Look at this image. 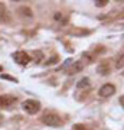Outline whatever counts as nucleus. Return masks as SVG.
<instances>
[{
	"mask_svg": "<svg viewBox=\"0 0 124 130\" xmlns=\"http://www.w3.org/2000/svg\"><path fill=\"white\" fill-rule=\"evenodd\" d=\"M42 123L46 126H51V127H59L62 124V120L58 114H54V113H46L42 116Z\"/></svg>",
	"mask_w": 124,
	"mask_h": 130,
	"instance_id": "obj_1",
	"label": "nucleus"
},
{
	"mask_svg": "<svg viewBox=\"0 0 124 130\" xmlns=\"http://www.w3.org/2000/svg\"><path fill=\"white\" fill-rule=\"evenodd\" d=\"M22 108L28 113V114H36V113L41 110V104H39V101H36V100H26V101L22 103Z\"/></svg>",
	"mask_w": 124,
	"mask_h": 130,
	"instance_id": "obj_2",
	"label": "nucleus"
},
{
	"mask_svg": "<svg viewBox=\"0 0 124 130\" xmlns=\"http://www.w3.org/2000/svg\"><path fill=\"white\" fill-rule=\"evenodd\" d=\"M13 58H14V61H16L19 65H28L29 62H30V56H29L26 52H23V51L14 52V54H13Z\"/></svg>",
	"mask_w": 124,
	"mask_h": 130,
	"instance_id": "obj_3",
	"label": "nucleus"
},
{
	"mask_svg": "<svg viewBox=\"0 0 124 130\" xmlns=\"http://www.w3.org/2000/svg\"><path fill=\"white\" fill-rule=\"evenodd\" d=\"M115 93V87L113 85V84H104L101 88H100V91H98V94L101 95V97H111L113 94Z\"/></svg>",
	"mask_w": 124,
	"mask_h": 130,
	"instance_id": "obj_4",
	"label": "nucleus"
},
{
	"mask_svg": "<svg viewBox=\"0 0 124 130\" xmlns=\"http://www.w3.org/2000/svg\"><path fill=\"white\" fill-rule=\"evenodd\" d=\"M14 103H16V97H13V95H0V107L9 108Z\"/></svg>",
	"mask_w": 124,
	"mask_h": 130,
	"instance_id": "obj_5",
	"label": "nucleus"
},
{
	"mask_svg": "<svg viewBox=\"0 0 124 130\" xmlns=\"http://www.w3.org/2000/svg\"><path fill=\"white\" fill-rule=\"evenodd\" d=\"M82 68H84V64L81 62V61H74L72 64H71V67L66 70V71H68L66 74L74 75V74H77V72H81V71H82Z\"/></svg>",
	"mask_w": 124,
	"mask_h": 130,
	"instance_id": "obj_6",
	"label": "nucleus"
},
{
	"mask_svg": "<svg viewBox=\"0 0 124 130\" xmlns=\"http://www.w3.org/2000/svg\"><path fill=\"white\" fill-rule=\"evenodd\" d=\"M77 87H78L79 90H82V88H88V87H90V79H88V78H82V79H79L78 84H77Z\"/></svg>",
	"mask_w": 124,
	"mask_h": 130,
	"instance_id": "obj_7",
	"label": "nucleus"
},
{
	"mask_svg": "<svg viewBox=\"0 0 124 130\" xmlns=\"http://www.w3.org/2000/svg\"><path fill=\"white\" fill-rule=\"evenodd\" d=\"M97 71L101 75H107V74H110V67H108V65H100V67L97 68Z\"/></svg>",
	"mask_w": 124,
	"mask_h": 130,
	"instance_id": "obj_8",
	"label": "nucleus"
},
{
	"mask_svg": "<svg viewBox=\"0 0 124 130\" xmlns=\"http://www.w3.org/2000/svg\"><path fill=\"white\" fill-rule=\"evenodd\" d=\"M20 13H25L23 16H28V18H32V10L29 9V7H22V9L19 10Z\"/></svg>",
	"mask_w": 124,
	"mask_h": 130,
	"instance_id": "obj_9",
	"label": "nucleus"
},
{
	"mask_svg": "<svg viewBox=\"0 0 124 130\" xmlns=\"http://www.w3.org/2000/svg\"><path fill=\"white\" fill-rule=\"evenodd\" d=\"M94 3H95L97 7H104V6H105L107 3H108V2H107V0H95Z\"/></svg>",
	"mask_w": 124,
	"mask_h": 130,
	"instance_id": "obj_10",
	"label": "nucleus"
},
{
	"mask_svg": "<svg viewBox=\"0 0 124 130\" xmlns=\"http://www.w3.org/2000/svg\"><path fill=\"white\" fill-rule=\"evenodd\" d=\"M123 59H124V56H123V54H121V55H120V58L117 59V68H118V70H121V68H123Z\"/></svg>",
	"mask_w": 124,
	"mask_h": 130,
	"instance_id": "obj_11",
	"label": "nucleus"
},
{
	"mask_svg": "<svg viewBox=\"0 0 124 130\" xmlns=\"http://www.w3.org/2000/svg\"><path fill=\"white\" fill-rule=\"evenodd\" d=\"M75 130H85V127L84 126H81V124H75V127H74Z\"/></svg>",
	"mask_w": 124,
	"mask_h": 130,
	"instance_id": "obj_12",
	"label": "nucleus"
},
{
	"mask_svg": "<svg viewBox=\"0 0 124 130\" xmlns=\"http://www.w3.org/2000/svg\"><path fill=\"white\" fill-rule=\"evenodd\" d=\"M54 18H55V20H61V19H62V14H61V13H55Z\"/></svg>",
	"mask_w": 124,
	"mask_h": 130,
	"instance_id": "obj_13",
	"label": "nucleus"
},
{
	"mask_svg": "<svg viewBox=\"0 0 124 130\" xmlns=\"http://www.w3.org/2000/svg\"><path fill=\"white\" fill-rule=\"evenodd\" d=\"M3 12H5V5L0 3V13H3Z\"/></svg>",
	"mask_w": 124,
	"mask_h": 130,
	"instance_id": "obj_14",
	"label": "nucleus"
},
{
	"mask_svg": "<svg viewBox=\"0 0 124 130\" xmlns=\"http://www.w3.org/2000/svg\"><path fill=\"white\" fill-rule=\"evenodd\" d=\"M0 71H2V67H0Z\"/></svg>",
	"mask_w": 124,
	"mask_h": 130,
	"instance_id": "obj_15",
	"label": "nucleus"
}]
</instances>
